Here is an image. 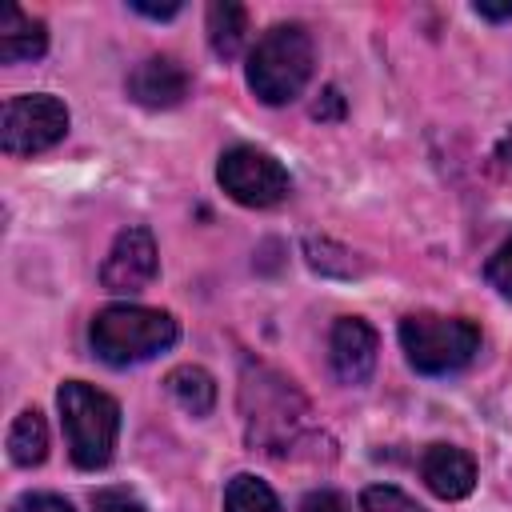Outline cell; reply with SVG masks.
<instances>
[{
    "label": "cell",
    "instance_id": "obj_1",
    "mask_svg": "<svg viewBox=\"0 0 512 512\" xmlns=\"http://www.w3.org/2000/svg\"><path fill=\"white\" fill-rule=\"evenodd\" d=\"M176 336H180L176 316L144 304H108L92 316V328H88L92 352L112 368L144 364L156 352H168Z\"/></svg>",
    "mask_w": 512,
    "mask_h": 512
},
{
    "label": "cell",
    "instance_id": "obj_2",
    "mask_svg": "<svg viewBox=\"0 0 512 512\" xmlns=\"http://www.w3.org/2000/svg\"><path fill=\"white\" fill-rule=\"evenodd\" d=\"M312 36L304 24H272L248 52V88L260 104H292L312 80Z\"/></svg>",
    "mask_w": 512,
    "mask_h": 512
},
{
    "label": "cell",
    "instance_id": "obj_3",
    "mask_svg": "<svg viewBox=\"0 0 512 512\" xmlns=\"http://www.w3.org/2000/svg\"><path fill=\"white\" fill-rule=\"evenodd\" d=\"M240 408H244V428L248 440L272 456H288L296 436L304 432L308 404L292 388V380L268 372V368H248L240 384Z\"/></svg>",
    "mask_w": 512,
    "mask_h": 512
},
{
    "label": "cell",
    "instance_id": "obj_4",
    "mask_svg": "<svg viewBox=\"0 0 512 512\" xmlns=\"http://www.w3.org/2000/svg\"><path fill=\"white\" fill-rule=\"evenodd\" d=\"M56 408H60V424H64L76 468H88V472L104 468L116 452L120 404L84 380H64L56 392Z\"/></svg>",
    "mask_w": 512,
    "mask_h": 512
},
{
    "label": "cell",
    "instance_id": "obj_5",
    "mask_svg": "<svg viewBox=\"0 0 512 512\" xmlns=\"http://www.w3.org/2000/svg\"><path fill=\"white\" fill-rule=\"evenodd\" d=\"M400 348L416 372L448 376L472 364V356L480 352V328L464 316L412 312L400 320Z\"/></svg>",
    "mask_w": 512,
    "mask_h": 512
},
{
    "label": "cell",
    "instance_id": "obj_6",
    "mask_svg": "<svg viewBox=\"0 0 512 512\" xmlns=\"http://www.w3.org/2000/svg\"><path fill=\"white\" fill-rule=\"evenodd\" d=\"M64 132H68V108L48 92L12 96L0 112V148L8 156H36L60 144Z\"/></svg>",
    "mask_w": 512,
    "mask_h": 512
},
{
    "label": "cell",
    "instance_id": "obj_7",
    "mask_svg": "<svg viewBox=\"0 0 512 512\" xmlns=\"http://www.w3.org/2000/svg\"><path fill=\"white\" fill-rule=\"evenodd\" d=\"M216 180L244 208H272L292 192V180H288L284 164L276 156L252 148V144L228 148L216 164Z\"/></svg>",
    "mask_w": 512,
    "mask_h": 512
},
{
    "label": "cell",
    "instance_id": "obj_8",
    "mask_svg": "<svg viewBox=\"0 0 512 512\" xmlns=\"http://www.w3.org/2000/svg\"><path fill=\"white\" fill-rule=\"evenodd\" d=\"M156 272H160L156 240L144 224H132L112 240L104 264H100V284L108 292H140L156 280Z\"/></svg>",
    "mask_w": 512,
    "mask_h": 512
},
{
    "label": "cell",
    "instance_id": "obj_9",
    "mask_svg": "<svg viewBox=\"0 0 512 512\" xmlns=\"http://www.w3.org/2000/svg\"><path fill=\"white\" fill-rule=\"evenodd\" d=\"M376 352H380V340H376V328L368 320L340 316L332 324L328 360H332V372L340 384H364L376 372Z\"/></svg>",
    "mask_w": 512,
    "mask_h": 512
},
{
    "label": "cell",
    "instance_id": "obj_10",
    "mask_svg": "<svg viewBox=\"0 0 512 512\" xmlns=\"http://www.w3.org/2000/svg\"><path fill=\"white\" fill-rule=\"evenodd\" d=\"M192 92V76L172 56H148L128 72V96L140 108H176Z\"/></svg>",
    "mask_w": 512,
    "mask_h": 512
},
{
    "label": "cell",
    "instance_id": "obj_11",
    "mask_svg": "<svg viewBox=\"0 0 512 512\" xmlns=\"http://www.w3.org/2000/svg\"><path fill=\"white\" fill-rule=\"evenodd\" d=\"M420 476L440 500H464L476 488V460L456 444H428L420 456Z\"/></svg>",
    "mask_w": 512,
    "mask_h": 512
},
{
    "label": "cell",
    "instance_id": "obj_12",
    "mask_svg": "<svg viewBox=\"0 0 512 512\" xmlns=\"http://www.w3.org/2000/svg\"><path fill=\"white\" fill-rule=\"evenodd\" d=\"M48 48V28L44 20L20 12L16 4L0 8V60L20 64V60H40Z\"/></svg>",
    "mask_w": 512,
    "mask_h": 512
},
{
    "label": "cell",
    "instance_id": "obj_13",
    "mask_svg": "<svg viewBox=\"0 0 512 512\" xmlns=\"http://www.w3.org/2000/svg\"><path fill=\"white\" fill-rule=\"evenodd\" d=\"M168 396L188 412V416H208L216 408V380L200 364H180L168 372Z\"/></svg>",
    "mask_w": 512,
    "mask_h": 512
},
{
    "label": "cell",
    "instance_id": "obj_14",
    "mask_svg": "<svg viewBox=\"0 0 512 512\" xmlns=\"http://www.w3.org/2000/svg\"><path fill=\"white\" fill-rule=\"evenodd\" d=\"M244 36H248V8L236 4V0H216L208 8V44H212V52L220 60H232V56H240Z\"/></svg>",
    "mask_w": 512,
    "mask_h": 512
},
{
    "label": "cell",
    "instance_id": "obj_15",
    "mask_svg": "<svg viewBox=\"0 0 512 512\" xmlns=\"http://www.w3.org/2000/svg\"><path fill=\"white\" fill-rule=\"evenodd\" d=\"M48 456V424L40 408H24L8 428V460L16 468H36Z\"/></svg>",
    "mask_w": 512,
    "mask_h": 512
},
{
    "label": "cell",
    "instance_id": "obj_16",
    "mask_svg": "<svg viewBox=\"0 0 512 512\" xmlns=\"http://www.w3.org/2000/svg\"><path fill=\"white\" fill-rule=\"evenodd\" d=\"M224 512H284V508H280L276 492H272L260 476L240 472V476H232L228 488H224Z\"/></svg>",
    "mask_w": 512,
    "mask_h": 512
},
{
    "label": "cell",
    "instance_id": "obj_17",
    "mask_svg": "<svg viewBox=\"0 0 512 512\" xmlns=\"http://www.w3.org/2000/svg\"><path fill=\"white\" fill-rule=\"evenodd\" d=\"M360 512H424V508L392 484H372L360 492Z\"/></svg>",
    "mask_w": 512,
    "mask_h": 512
},
{
    "label": "cell",
    "instance_id": "obj_18",
    "mask_svg": "<svg viewBox=\"0 0 512 512\" xmlns=\"http://www.w3.org/2000/svg\"><path fill=\"white\" fill-rule=\"evenodd\" d=\"M484 276H488V284L504 296V300H512V240H504L492 256H488V264H484Z\"/></svg>",
    "mask_w": 512,
    "mask_h": 512
},
{
    "label": "cell",
    "instance_id": "obj_19",
    "mask_svg": "<svg viewBox=\"0 0 512 512\" xmlns=\"http://www.w3.org/2000/svg\"><path fill=\"white\" fill-rule=\"evenodd\" d=\"M12 512H76V508L56 492H24L12 500Z\"/></svg>",
    "mask_w": 512,
    "mask_h": 512
},
{
    "label": "cell",
    "instance_id": "obj_20",
    "mask_svg": "<svg viewBox=\"0 0 512 512\" xmlns=\"http://www.w3.org/2000/svg\"><path fill=\"white\" fill-rule=\"evenodd\" d=\"M92 508L96 512H144V504L132 492H124V488H100L92 496Z\"/></svg>",
    "mask_w": 512,
    "mask_h": 512
},
{
    "label": "cell",
    "instance_id": "obj_21",
    "mask_svg": "<svg viewBox=\"0 0 512 512\" xmlns=\"http://www.w3.org/2000/svg\"><path fill=\"white\" fill-rule=\"evenodd\" d=\"M300 512H352V508H348V500H344L340 492L316 488V492H308V496L300 500Z\"/></svg>",
    "mask_w": 512,
    "mask_h": 512
},
{
    "label": "cell",
    "instance_id": "obj_22",
    "mask_svg": "<svg viewBox=\"0 0 512 512\" xmlns=\"http://www.w3.org/2000/svg\"><path fill=\"white\" fill-rule=\"evenodd\" d=\"M312 116H316V120H340V116H344V96H340V88H324L320 100L312 104Z\"/></svg>",
    "mask_w": 512,
    "mask_h": 512
},
{
    "label": "cell",
    "instance_id": "obj_23",
    "mask_svg": "<svg viewBox=\"0 0 512 512\" xmlns=\"http://www.w3.org/2000/svg\"><path fill=\"white\" fill-rule=\"evenodd\" d=\"M132 12L148 16V20H172L180 12V0H168V4H148V0H132Z\"/></svg>",
    "mask_w": 512,
    "mask_h": 512
},
{
    "label": "cell",
    "instance_id": "obj_24",
    "mask_svg": "<svg viewBox=\"0 0 512 512\" xmlns=\"http://www.w3.org/2000/svg\"><path fill=\"white\" fill-rule=\"evenodd\" d=\"M476 16H484V20H512V0H508V4H488V0H480V4H476Z\"/></svg>",
    "mask_w": 512,
    "mask_h": 512
},
{
    "label": "cell",
    "instance_id": "obj_25",
    "mask_svg": "<svg viewBox=\"0 0 512 512\" xmlns=\"http://www.w3.org/2000/svg\"><path fill=\"white\" fill-rule=\"evenodd\" d=\"M496 164H500V172H508V176H512V128L496 140Z\"/></svg>",
    "mask_w": 512,
    "mask_h": 512
}]
</instances>
